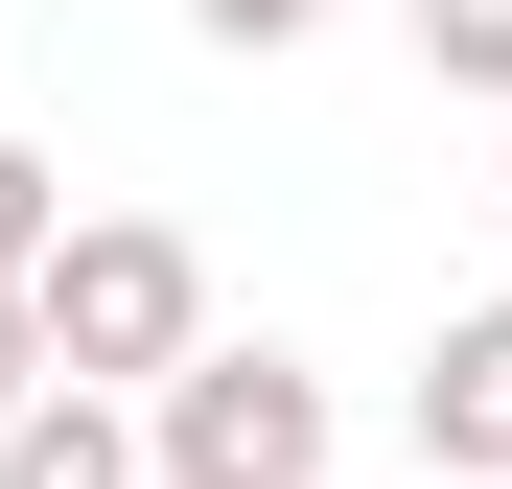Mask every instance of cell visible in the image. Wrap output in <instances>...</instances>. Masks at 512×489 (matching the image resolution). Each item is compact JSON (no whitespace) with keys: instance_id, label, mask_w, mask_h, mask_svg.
<instances>
[{"instance_id":"cell-8","label":"cell","mask_w":512,"mask_h":489,"mask_svg":"<svg viewBox=\"0 0 512 489\" xmlns=\"http://www.w3.org/2000/svg\"><path fill=\"white\" fill-rule=\"evenodd\" d=\"M187 24H210V47H256V70H280V47L326 24V0H187Z\"/></svg>"},{"instance_id":"cell-4","label":"cell","mask_w":512,"mask_h":489,"mask_svg":"<svg viewBox=\"0 0 512 489\" xmlns=\"http://www.w3.org/2000/svg\"><path fill=\"white\" fill-rule=\"evenodd\" d=\"M0 489H163V443H140V396H24V420H0Z\"/></svg>"},{"instance_id":"cell-6","label":"cell","mask_w":512,"mask_h":489,"mask_svg":"<svg viewBox=\"0 0 512 489\" xmlns=\"http://www.w3.org/2000/svg\"><path fill=\"white\" fill-rule=\"evenodd\" d=\"M70 233H94V210H70V187H47V140H0V280H47V257H70Z\"/></svg>"},{"instance_id":"cell-5","label":"cell","mask_w":512,"mask_h":489,"mask_svg":"<svg viewBox=\"0 0 512 489\" xmlns=\"http://www.w3.org/2000/svg\"><path fill=\"white\" fill-rule=\"evenodd\" d=\"M396 47H419V94H489L512 117V0H396Z\"/></svg>"},{"instance_id":"cell-2","label":"cell","mask_w":512,"mask_h":489,"mask_svg":"<svg viewBox=\"0 0 512 489\" xmlns=\"http://www.w3.org/2000/svg\"><path fill=\"white\" fill-rule=\"evenodd\" d=\"M140 443H163V489H326V373L303 350H187L140 396Z\"/></svg>"},{"instance_id":"cell-3","label":"cell","mask_w":512,"mask_h":489,"mask_svg":"<svg viewBox=\"0 0 512 489\" xmlns=\"http://www.w3.org/2000/svg\"><path fill=\"white\" fill-rule=\"evenodd\" d=\"M419 489H512V280L443 303V350H419Z\"/></svg>"},{"instance_id":"cell-9","label":"cell","mask_w":512,"mask_h":489,"mask_svg":"<svg viewBox=\"0 0 512 489\" xmlns=\"http://www.w3.org/2000/svg\"><path fill=\"white\" fill-rule=\"evenodd\" d=\"M489 210H512V187H489Z\"/></svg>"},{"instance_id":"cell-7","label":"cell","mask_w":512,"mask_h":489,"mask_svg":"<svg viewBox=\"0 0 512 489\" xmlns=\"http://www.w3.org/2000/svg\"><path fill=\"white\" fill-rule=\"evenodd\" d=\"M47 373H70V350H47V280H0V420H24Z\"/></svg>"},{"instance_id":"cell-1","label":"cell","mask_w":512,"mask_h":489,"mask_svg":"<svg viewBox=\"0 0 512 489\" xmlns=\"http://www.w3.org/2000/svg\"><path fill=\"white\" fill-rule=\"evenodd\" d=\"M47 350H70V396H163V373L210 350V257H187L163 210H94V233L47 257Z\"/></svg>"}]
</instances>
